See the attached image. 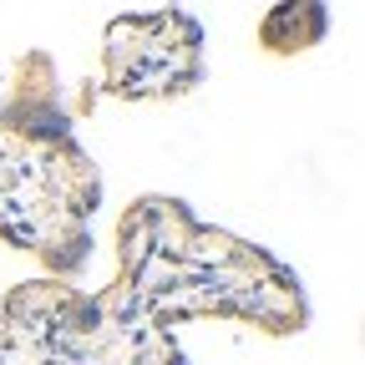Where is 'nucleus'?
<instances>
[{"label": "nucleus", "mask_w": 365, "mask_h": 365, "mask_svg": "<svg viewBox=\"0 0 365 365\" xmlns=\"http://www.w3.org/2000/svg\"><path fill=\"white\" fill-rule=\"evenodd\" d=\"M117 289L158 325L173 319H249L269 335L309 325L299 274L259 244L223 234L182 198H137L117 223Z\"/></svg>", "instance_id": "nucleus-1"}, {"label": "nucleus", "mask_w": 365, "mask_h": 365, "mask_svg": "<svg viewBox=\"0 0 365 365\" xmlns=\"http://www.w3.org/2000/svg\"><path fill=\"white\" fill-rule=\"evenodd\" d=\"M11 86L0 107V239L36 254L51 279H71L91 259L102 173L71 132L51 56H21Z\"/></svg>", "instance_id": "nucleus-2"}, {"label": "nucleus", "mask_w": 365, "mask_h": 365, "mask_svg": "<svg viewBox=\"0 0 365 365\" xmlns=\"http://www.w3.org/2000/svg\"><path fill=\"white\" fill-rule=\"evenodd\" d=\"M330 31V6L325 0H279L259 21V46L274 56H299L309 46H319Z\"/></svg>", "instance_id": "nucleus-4"}, {"label": "nucleus", "mask_w": 365, "mask_h": 365, "mask_svg": "<svg viewBox=\"0 0 365 365\" xmlns=\"http://www.w3.org/2000/svg\"><path fill=\"white\" fill-rule=\"evenodd\" d=\"M203 81V26L178 11L112 16L102 36V91L117 102H168Z\"/></svg>", "instance_id": "nucleus-3"}]
</instances>
